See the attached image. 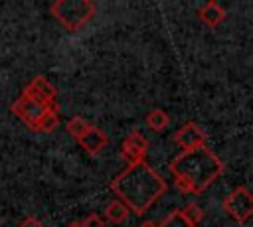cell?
I'll return each mask as SVG.
<instances>
[{
    "label": "cell",
    "instance_id": "ba28073f",
    "mask_svg": "<svg viewBox=\"0 0 253 227\" xmlns=\"http://www.w3.org/2000/svg\"><path fill=\"white\" fill-rule=\"evenodd\" d=\"M24 91L26 93H30V95H34L36 99H40V101H43V103H47V105H51V107H55L57 105V89L49 83V79H45L43 75H36L26 87H24Z\"/></svg>",
    "mask_w": 253,
    "mask_h": 227
},
{
    "label": "cell",
    "instance_id": "e0dca14e",
    "mask_svg": "<svg viewBox=\"0 0 253 227\" xmlns=\"http://www.w3.org/2000/svg\"><path fill=\"white\" fill-rule=\"evenodd\" d=\"M83 227H105V221L99 213H89L85 219H83Z\"/></svg>",
    "mask_w": 253,
    "mask_h": 227
},
{
    "label": "cell",
    "instance_id": "6da1fadb",
    "mask_svg": "<svg viewBox=\"0 0 253 227\" xmlns=\"http://www.w3.org/2000/svg\"><path fill=\"white\" fill-rule=\"evenodd\" d=\"M109 188L117 199L130 209V213L144 215L168 191V182L148 162H138L126 166L117 178H113Z\"/></svg>",
    "mask_w": 253,
    "mask_h": 227
},
{
    "label": "cell",
    "instance_id": "52a82bcc",
    "mask_svg": "<svg viewBox=\"0 0 253 227\" xmlns=\"http://www.w3.org/2000/svg\"><path fill=\"white\" fill-rule=\"evenodd\" d=\"M206 140H208L206 130H204L198 122H194V120L182 124V126L174 132V142H176V146L182 148V152L198 150V148L206 146Z\"/></svg>",
    "mask_w": 253,
    "mask_h": 227
},
{
    "label": "cell",
    "instance_id": "8fae6325",
    "mask_svg": "<svg viewBox=\"0 0 253 227\" xmlns=\"http://www.w3.org/2000/svg\"><path fill=\"white\" fill-rule=\"evenodd\" d=\"M128 215H130V209H128L121 199H113V201L107 203V207H105V219L111 221L113 225H119V223L126 221Z\"/></svg>",
    "mask_w": 253,
    "mask_h": 227
},
{
    "label": "cell",
    "instance_id": "30bf717a",
    "mask_svg": "<svg viewBox=\"0 0 253 227\" xmlns=\"http://www.w3.org/2000/svg\"><path fill=\"white\" fill-rule=\"evenodd\" d=\"M198 16H200V20H202L208 28H217V26L227 18V12L221 8V4L210 0V2H206L204 6H200Z\"/></svg>",
    "mask_w": 253,
    "mask_h": 227
},
{
    "label": "cell",
    "instance_id": "5b68a950",
    "mask_svg": "<svg viewBox=\"0 0 253 227\" xmlns=\"http://www.w3.org/2000/svg\"><path fill=\"white\" fill-rule=\"evenodd\" d=\"M221 207L237 225H245L253 215V193L245 186H237L229 195L223 197Z\"/></svg>",
    "mask_w": 253,
    "mask_h": 227
},
{
    "label": "cell",
    "instance_id": "9c48e42d",
    "mask_svg": "<svg viewBox=\"0 0 253 227\" xmlns=\"http://www.w3.org/2000/svg\"><path fill=\"white\" fill-rule=\"evenodd\" d=\"M79 142V146L87 152V154H91V156H97L99 152H103V148L109 144V136L99 128V126H95V124H91L89 126V130L77 140Z\"/></svg>",
    "mask_w": 253,
    "mask_h": 227
},
{
    "label": "cell",
    "instance_id": "5bb4252c",
    "mask_svg": "<svg viewBox=\"0 0 253 227\" xmlns=\"http://www.w3.org/2000/svg\"><path fill=\"white\" fill-rule=\"evenodd\" d=\"M57 126H59V114H57V109H49V111L43 114V118L40 120L36 132H45V134H49V132H53Z\"/></svg>",
    "mask_w": 253,
    "mask_h": 227
},
{
    "label": "cell",
    "instance_id": "d6986e66",
    "mask_svg": "<svg viewBox=\"0 0 253 227\" xmlns=\"http://www.w3.org/2000/svg\"><path fill=\"white\" fill-rule=\"evenodd\" d=\"M138 227H160V223H158V221H144V223H140Z\"/></svg>",
    "mask_w": 253,
    "mask_h": 227
},
{
    "label": "cell",
    "instance_id": "8992f818",
    "mask_svg": "<svg viewBox=\"0 0 253 227\" xmlns=\"http://www.w3.org/2000/svg\"><path fill=\"white\" fill-rule=\"evenodd\" d=\"M146 154H148V138L136 128L130 130L121 142V156L126 160L128 166H132L138 162H146Z\"/></svg>",
    "mask_w": 253,
    "mask_h": 227
},
{
    "label": "cell",
    "instance_id": "277c9868",
    "mask_svg": "<svg viewBox=\"0 0 253 227\" xmlns=\"http://www.w3.org/2000/svg\"><path fill=\"white\" fill-rule=\"evenodd\" d=\"M49 109H57V105L51 107V105H47V103L36 99L34 95H30V93H26V91H22V95H20V97L12 103V107H10L12 114H14L16 118H20V120H22L30 130H34V132L38 130L40 120L43 118V114H45Z\"/></svg>",
    "mask_w": 253,
    "mask_h": 227
},
{
    "label": "cell",
    "instance_id": "3957f363",
    "mask_svg": "<svg viewBox=\"0 0 253 227\" xmlns=\"http://www.w3.org/2000/svg\"><path fill=\"white\" fill-rule=\"evenodd\" d=\"M49 14L73 34L95 18L97 6L91 0H57L49 4Z\"/></svg>",
    "mask_w": 253,
    "mask_h": 227
},
{
    "label": "cell",
    "instance_id": "2e32d148",
    "mask_svg": "<svg viewBox=\"0 0 253 227\" xmlns=\"http://www.w3.org/2000/svg\"><path fill=\"white\" fill-rule=\"evenodd\" d=\"M160 227H198V225H192L190 221L182 217L180 209H174L170 215H166L164 221H160Z\"/></svg>",
    "mask_w": 253,
    "mask_h": 227
},
{
    "label": "cell",
    "instance_id": "9a60e30c",
    "mask_svg": "<svg viewBox=\"0 0 253 227\" xmlns=\"http://www.w3.org/2000/svg\"><path fill=\"white\" fill-rule=\"evenodd\" d=\"M180 213H182V217L186 219V221H190L192 225H198L202 219H204V209H202V205H198V203H186L184 207H180Z\"/></svg>",
    "mask_w": 253,
    "mask_h": 227
},
{
    "label": "cell",
    "instance_id": "ac0fdd59",
    "mask_svg": "<svg viewBox=\"0 0 253 227\" xmlns=\"http://www.w3.org/2000/svg\"><path fill=\"white\" fill-rule=\"evenodd\" d=\"M16 227H45L38 217H34V215H28V217H24Z\"/></svg>",
    "mask_w": 253,
    "mask_h": 227
},
{
    "label": "cell",
    "instance_id": "7c38bea8",
    "mask_svg": "<svg viewBox=\"0 0 253 227\" xmlns=\"http://www.w3.org/2000/svg\"><path fill=\"white\" fill-rule=\"evenodd\" d=\"M144 122H146V126H148L150 130H154V132H164V130L168 128V124H170V116H168V113L162 111V109H152V111L144 116Z\"/></svg>",
    "mask_w": 253,
    "mask_h": 227
},
{
    "label": "cell",
    "instance_id": "4fadbf2b",
    "mask_svg": "<svg viewBox=\"0 0 253 227\" xmlns=\"http://www.w3.org/2000/svg\"><path fill=\"white\" fill-rule=\"evenodd\" d=\"M91 122H87L83 116H71L67 122H65V130L69 136H73L75 140H79L87 130H89Z\"/></svg>",
    "mask_w": 253,
    "mask_h": 227
},
{
    "label": "cell",
    "instance_id": "7a4b0ae2",
    "mask_svg": "<svg viewBox=\"0 0 253 227\" xmlns=\"http://www.w3.org/2000/svg\"><path fill=\"white\" fill-rule=\"evenodd\" d=\"M168 170L180 193L200 195L223 174L225 164L213 150L202 146L198 150H188L174 156Z\"/></svg>",
    "mask_w": 253,
    "mask_h": 227
},
{
    "label": "cell",
    "instance_id": "ffe728a7",
    "mask_svg": "<svg viewBox=\"0 0 253 227\" xmlns=\"http://www.w3.org/2000/svg\"><path fill=\"white\" fill-rule=\"evenodd\" d=\"M65 227H83V221H69Z\"/></svg>",
    "mask_w": 253,
    "mask_h": 227
}]
</instances>
